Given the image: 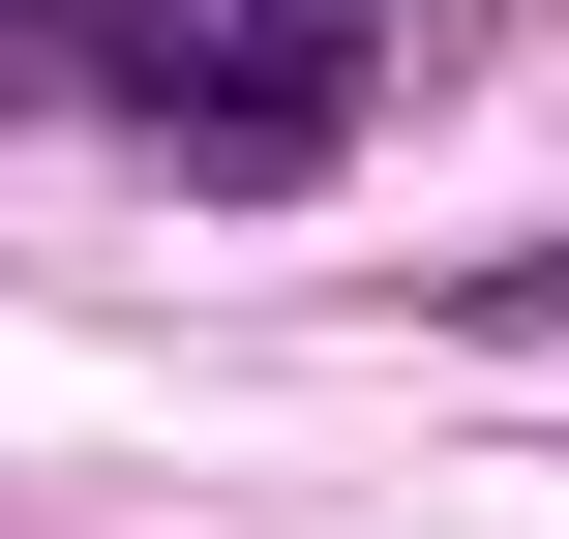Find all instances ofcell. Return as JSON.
Instances as JSON below:
<instances>
[{"instance_id":"obj_1","label":"cell","mask_w":569,"mask_h":539,"mask_svg":"<svg viewBox=\"0 0 569 539\" xmlns=\"http://www.w3.org/2000/svg\"><path fill=\"white\" fill-rule=\"evenodd\" d=\"M420 330H569V210H540V240H480V270H420Z\"/></svg>"}]
</instances>
